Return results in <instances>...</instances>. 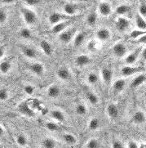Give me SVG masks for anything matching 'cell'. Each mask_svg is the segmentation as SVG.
I'll return each instance as SVG.
<instances>
[{
    "mask_svg": "<svg viewBox=\"0 0 146 148\" xmlns=\"http://www.w3.org/2000/svg\"><path fill=\"white\" fill-rule=\"evenodd\" d=\"M20 12L25 24L28 27L33 26L38 22V15L35 11L31 9L28 6H21L20 8Z\"/></svg>",
    "mask_w": 146,
    "mask_h": 148,
    "instance_id": "1",
    "label": "cell"
},
{
    "mask_svg": "<svg viewBox=\"0 0 146 148\" xmlns=\"http://www.w3.org/2000/svg\"><path fill=\"white\" fill-rule=\"evenodd\" d=\"M68 19H70V16L62 14V13L58 12H53L52 13H50L49 16H48L47 21L52 26H53V25L58 24V23H60L61 21H67Z\"/></svg>",
    "mask_w": 146,
    "mask_h": 148,
    "instance_id": "2",
    "label": "cell"
},
{
    "mask_svg": "<svg viewBox=\"0 0 146 148\" xmlns=\"http://www.w3.org/2000/svg\"><path fill=\"white\" fill-rule=\"evenodd\" d=\"M98 14L103 17H108L113 12V8L107 1H101L97 8Z\"/></svg>",
    "mask_w": 146,
    "mask_h": 148,
    "instance_id": "3",
    "label": "cell"
},
{
    "mask_svg": "<svg viewBox=\"0 0 146 148\" xmlns=\"http://www.w3.org/2000/svg\"><path fill=\"white\" fill-rule=\"evenodd\" d=\"M112 53L113 56L118 58H122L126 57L127 53V48L126 44L123 42L116 43L112 48Z\"/></svg>",
    "mask_w": 146,
    "mask_h": 148,
    "instance_id": "4",
    "label": "cell"
},
{
    "mask_svg": "<svg viewBox=\"0 0 146 148\" xmlns=\"http://www.w3.org/2000/svg\"><path fill=\"white\" fill-rule=\"evenodd\" d=\"M131 25L130 21L125 16H118L115 21V28L120 33H124Z\"/></svg>",
    "mask_w": 146,
    "mask_h": 148,
    "instance_id": "5",
    "label": "cell"
},
{
    "mask_svg": "<svg viewBox=\"0 0 146 148\" xmlns=\"http://www.w3.org/2000/svg\"><path fill=\"white\" fill-rule=\"evenodd\" d=\"M144 71V69H142L141 67H134L132 66L126 65L121 68V75L123 77H130L133 75H136L140 74Z\"/></svg>",
    "mask_w": 146,
    "mask_h": 148,
    "instance_id": "6",
    "label": "cell"
},
{
    "mask_svg": "<svg viewBox=\"0 0 146 148\" xmlns=\"http://www.w3.org/2000/svg\"><path fill=\"white\" fill-rule=\"evenodd\" d=\"M75 36V30L71 29H66L63 32L58 34V39L63 43H69Z\"/></svg>",
    "mask_w": 146,
    "mask_h": 148,
    "instance_id": "7",
    "label": "cell"
},
{
    "mask_svg": "<svg viewBox=\"0 0 146 148\" xmlns=\"http://www.w3.org/2000/svg\"><path fill=\"white\" fill-rule=\"evenodd\" d=\"M29 71L33 74V75L41 77L44 75L45 66L41 62H33V63L29 65Z\"/></svg>",
    "mask_w": 146,
    "mask_h": 148,
    "instance_id": "8",
    "label": "cell"
},
{
    "mask_svg": "<svg viewBox=\"0 0 146 148\" xmlns=\"http://www.w3.org/2000/svg\"><path fill=\"white\" fill-rule=\"evenodd\" d=\"M20 50L21 53L23 54L25 58L30 60H34L38 58V53L36 51V49H34L32 47L29 46H21L20 47Z\"/></svg>",
    "mask_w": 146,
    "mask_h": 148,
    "instance_id": "9",
    "label": "cell"
},
{
    "mask_svg": "<svg viewBox=\"0 0 146 148\" xmlns=\"http://www.w3.org/2000/svg\"><path fill=\"white\" fill-rule=\"evenodd\" d=\"M141 53V48H138L135 51H133V52L130 53L129 54H127V56H126L125 59H124L126 65L133 66L137 62V60L139 59V58H140Z\"/></svg>",
    "mask_w": 146,
    "mask_h": 148,
    "instance_id": "10",
    "label": "cell"
},
{
    "mask_svg": "<svg viewBox=\"0 0 146 148\" xmlns=\"http://www.w3.org/2000/svg\"><path fill=\"white\" fill-rule=\"evenodd\" d=\"M62 10H63V12L65 13V15L70 17V16H75L78 13V7L76 3H66L63 5Z\"/></svg>",
    "mask_w": 146,
    "mask_h": 148,
    "instance_id": "11",
    "label": "cell"
},
{
    "mask_svg": "<svg viewBox=\"0 0 146 148\" xmlns=\"http://www.w3.org/2000/svg\"><path fill=\"white\" fill-rule=\"evenodd\" d=\"M96 37L99 41L106 42L111 38V31L109 30L108 28H106V27L100 28L99 29H97V31L96 33Z\"/></svg>",
    "mask_w": 146,
    "mask_h": 148,
    "instance_id": "12",
    "label": "cell"
},
{
    "mask_svg": "<svg viewBox=\"0 0 146 148\" xmlns=\"http://www.w3.org/2000/svg\"><path fill=\"white\" fill-rule=\"evenodd\" d=\"M57 76L60 80L69 81V80H70L72 74H71L69 68H67L65 66H61L57 70Z\"/></svg>",
    "mask_w": 146,
    "mask_h": 148,
    "instance_id": "13",
    "label": "cell"
},
{
    "mask_svg": "<svg viewBox=\"0 0 146 148\" xmlns=\"http://www.w3.org/2000/svg\"><path fill=\"white\" fill-rule=\"evenodd\" d=\"M106 114L108 117L112 120H115L118 118L119 116V108L116 104L114 103H110L106 107Z\"/></svg>",
    "mask_w": 146,
    "mask_h": 148,
    "instance_id": "14",
    "label": "cell"
},
{
    "mask_svg": "<svg viewBox=\"0 0 146 148\" xmlns=\"http://www.w3.org/2000/svg\"><path fill=\"white\" fill-rule=\"evenodd\" d=\"M100 76L102 79V81L104 82L105 84H110L113 77V71L111 68L108 67H104L100 71Z\"/></svg>",
    "mask_w": 146,
    "mask_h": 148,
    "instance_id": "15",
    "label": "cell"
},
{
    "mask_svg": "<svg viewBox=\"0 0 146 148\" xmlns=\"http://www.w3.org/2000/svg\"><path fill=\"white\" fill-rule=\"evenodd\" d=\"M132 122L134 124L141 125L146 122V114L141 110H136L132 117Z\"/></svg>",
    "mask_w": 146,
    "mask_h": 148,
    "instance_id": "16",
    "label": "cell"
},
{
    "mask_svg": "<svg viewBox=\"0 0 146 148\" xmlns=\"http://www.w3.org/2000/svg\"><path fill=\"white\" fill-rule=\"evenodd\" d=\"M70 24V21H68V20L61 21V22H60V23L52 26L51 32L53 34H59L63 32L64 30H65L66 29H68Z\"/></svg>",
    "mask_w": 146,
    "mask_h": 148,
    "instance_id": "17",
    "label": "cell"
},
{
    "mask_svg": "<svg viewBox=\"0 0 146 148\" xmlns=\"http://www.w3.org/2000/svg\"><path fill=\"white\" fill-rule=\"evenodd\" d=\"M18 110L20 114L23 115L28 116V117H32L33 115V111L32 109L29 107L27 101H22L18 105Z\"/></svg>",
    "mask_w": 146,
    "mask_h": 148,
    "instance_id": "18",
    "label": "cell"
},
{
    "mask_svg": "<svg viewBox=\"0 0 146 148\" xmlns=\"http://www.w3.org/2000/svg\"><path fill=\"white\" fill-rule=\"evenodd\" d=\"M47 94L50 98L56 99L57 97H59L61 94V89L57 84H52L47 88Z\"/></svg>",
    "mask_w": 146,
    "mask_h": 148,
    "instance_id": "19",
    "label": "cell"
},
{
    "mask_svg": "<svg viewBox=\"0 0 146 148\" xmlns=\"http://www.w3.org/2000/svg\"><path fill=\"white\" fill-rule=\"evenodd\" d=\"M127 85V82L125 79H118L113 84V91L115 93H121L125 89Z\"/></svg>",
    "mask_w": 146,
    "mask_h": 148,
    "instance_id": "20",
    "label": "cell"
},
{
    "mask_svg": "<svg viewBox=\"0 0 146 148\" xmlns=\"http://www.w3.org/2000/svg\"><path fill=\"white\" fill-rule=\"evenodd\" d=\"M50 116L53 120L57 121V122H59V123H63L65 121V113L61 110H58V109H56V110H51L50 112Z\"/></svg>",
    "mask_w": 146,
    "mask_h": 148,
    "instance_id": "21",
    "label": "cell"
},
{
    "mask_svg": "<svg viewBox=\"0 0 146 148\" xmlns=\"http://www.w3.org/2000/svg\"><path fill=\"white\" fill-rule=\"evenodd\" d=\"M91 63V58L86 54H80L75 58V64L79 67H83Z\"/></svg>",
    "mask_w": 146,
    "mask_h": 148,
    "instance_id": "22",
    "label": "cell"
},
{
    "mask_svg": "<svg viewBox=\"0 0 146 148\" xmlns=\"http://www.w3.org/2000/svg\"><path fill=\"white\" fill-rule=\"evenodd\" d=\"M40 48L42 51V53H44L47 56H51L53 53V48H52V44L49 41H47L46 39H42L39 43Z\"/></svg>",
    "mask_w": 146,
    "mask_h": 148,
    "instance_id": "23",
    "label": "cell"
},
{
    "mask_svg": "<svg viewBox=\"0 0 146 148\" xmlns=\"http://www.w3.org/2000/svg\"><path fill=\"white\" fill-rule=\"evenodd\" d=\"M62 141L67 145L70 146H73L75 145L78 143V139L76 138L74 134H70V133H65L61 135Z\"/></svg>",
    "mask_w": 146,
    "mask_h": 148,
    "instance_id": "24",
    "label": "cell"
},
{
    "mask_svg": "<svg viewBox=\"0 0 146 148\" xmlns=\"http://www.w3.org/2000/svg\"><path fill=\"white\" fill-rule=\"evenodd\" d=\"M146 81V75L144 74H139L138 75L133 79L131 83V88H136L138 87L141 86L142 84Z\"/></svg>",
    "mask_w": 146,
    "mask_h": 148,
    "instance_id": "25",
    "label": "cell"
},
{
    "mask_svg": "<svg viewBox=\"0 0 146 148\" xmlns=\"http://www.w3.org/2000/svg\"><path fill=\"white\" fill-rule=\"evenodd\" d=\"M12 68V62L7 60H2L0 62V73L2 75H8Z\"/></svg>",
    "mask_w": 146,
    "mask_h": 148,
    "instance_id": "26",
    "label": "cell"
},
{
    "mask_svg": "<svg viewBox=\"0 0 146 148\" xmlns=\"http://www.w3.org/2000/svg\"><path fill=\"white\" fill-rule=\"evenodd\" d=\"M135 22L137 29L146 31V19L144 16L137 13L135 16Z\"/></svg>",
    "mask_w": 146,
    "mask_h": 148,
    "instance_id": "27",
    "label": "cell"
},
{
    "mask_svg": "<svg viewBox=\"0 0 146 148\" xmlns=\"http://www.w3.org/2000/svg\"><path fill=\"white\" fill-rule=\"evenodd\" d=\"M85 96H86V98H87V100L88 101V102H89L90 104L96 106L99 103V97L96 95L95 92H91V91H87L86 93H85Z\"/></svg>",
    "mask_w": 146,
    "mask_h": 148,
    "instance_id": "28",
    "label": "cell"
},
{
    "mask_svg": "<svg viewBox=\"0 0 146 148\" xmlns=\"http://www.w3.org/2000/svg\"><path fill=\"white\" fill-rule=\"evenodd\" d=\"M41 146L42 148H57V141L52 138L47 137V138H44L42 139Z\"/></svg>",
    "mask_w": 146,
    "mask_h": 148,
    "instance_id": "29",
    "label": "cell"
},
{
    "mask_svg": "<svg viewBox=\"0 0 146 148\" xmlns=\"http://www.w3.org/2000/svg\"><path fill=\"white\" fill-rule=\"evenodd\" d=\"M18 35L23 39H31L33 37V33L29 27H22L18 30Z\"/></svg>",
    "mask_w": 146,
    "mask_h": 148,
    "instance_id": "30",
    "label": "cell"
},
{
    "mask_svg": "<svg viewBox=\"0 0 146 148\" xmlns=\"http://www.w3.org/2000/svg\"><path fill=\"white\" fill-rule=\"evenodd\" d=\"M131 11V8L129 5L121 4L118 6L115 9V13L119 16H123L127 15L129 12Z\"/></svg>",
    "mask_w": 146,
    "mask_h": 148,
    "instance_id": "31",
    "label": "cell"
},
{
    "mask_svg": "<svg viewBox=\"0 0 146 148\" xmlns=\"http://www.w3.org/2000/svg\"><path fill=\"white\" fill-rule=\"evenodd\" d=\"M85 39H86V35L84 33H78L76 34L74 38L73 39V43H74V46L76 48H78L80 47L83 43H84Z\"/></svg>",
    "mask_w": 146,
    "mask_h": 148,
    "instance_id": "32",
    "label": "cell"
},
{
    "mask_svg": "<svg viewBox=\"0 0 146 148\" xmlns=\"http://www.w3.org/2000/svg\"><path fill=\"white\" fill-rule=\"evenodd\" d=\"M100 125H101V123H100V119H98L97 117H92L88 122V129L91 131H96L100 129Z\"/></svg>",
    "mask_w": 146,
    "mask_h": 148,
    "instance_id": "33",
    "label": "cell"
},
{
    "mask_svg": "<svg viewBox=\"0 0 146 148\" xmlns=\"http://www.w3.org/2000/svg\"><path fill=\"white\" fill-rule=\"evenodd\" d=\"M97 19H98V15H97V13L96 12H91L87 16V19H86L87 25L88 26H90V27L94 26L96 24V22H97Z\"/></svg>",
    "mask_w": 146,
    "mask_h": 148,
    "instance_id": "34",
    "label": "cell"
},
{
    "mask_svg": "<svg viewBox=\"0 0 146 148\" xmlns=\"http://www.w3.org/2000/svg\"><path fill=\"white\" fill-rule=\"evenodd\" d=\"M45 128L50 131V132H53V133H57L61 130V127L60 125L57 124V122L55 121H47L45 123Z\"/></svg>",
    "mask_w": 146,
    "mask_h": 148,
    "instance_id": "35",
    "label": "cell"
},
{
    "mask_svg": "<svg viewBox=\"0 0 146 148\" xmlns=\"http://www.w3.org/2000/svg\"><path fill=\"white\" fill-rule=\"evenodd\" d=\"M16 144L20 147H25L28 145V138L23 134H20L16 135Z\"/></svg>",
    "mask_w": 146,
    "mask_h": 148,
    "instance_id": "36",
    "label": "cell"
},
{
    "mask_svg": "<svg viewBox=\"0 0 146 148\" xmlns=\"http://www.w3.org/2000/svg\"><path fill=\"white\" fill-rule=\"evenodd\" d=\"M100 77L96 72H90L87 76V81L90 85H96L99 82Z\"/></svg>",
    "mask_w": 146,
    "mask_h": 148,
    "instance_id": "37",
    "label": "cell"
},
{
    "mask_svg": "<svg viewBox=\"0 0 146 148\" xmlns=\"http://www.w3.org/2000/svg\"><path fill=\"white\" fill-rule=\"evenodd\" d=\"M87 112H88L87 107L84 104L79 103L75 106V113L79 116H84L87 114Z\"/></svg>",
    "mask_w": 146,
    "mask_h": 148,
    "instance_id": "38",
    "label": "cell"
},
{
    "mask_svg": "<svg viewBox=\"0 0 146 148\" xmlns=\"http://www.w3.org/2000/svg\"><path fill=\"white\" fill-rule=\"evenodd\" d=\"M10 91L6 88H0V102H4L10 98Z\"/></svg>",
    "mask_w": 146,
    "mask_h": 148,
    "instance_id": "39",
    "label": "cell"
},
{
    "mask_svg": "<svg viewBox=\"0 0 146 148\" xmlns=\"http://www.w3.org/2000/svg\"><path fill=\"white\" fill-rule=\"evenodd\" d=\"M100 147V142L98 139L96 138H91L89 141L87 143L85 148H99Z\"/></svg>",
    "mask_w": 146,
    "mask_h": 148,
    "instance_id": "40",
    "label": "cell"
},
{
    "mask_svg": "<svg viewBox=\"0 0 146 148\" xmlns=\"http://www.w3.org/2000/svg\"><path fill=\"white\" fill-rule=\"evenodd\" d=\"M146 34V31L145 30H141V29H134V30H132L131 34H130V37L133 39H138V38H140L141 36L142 35H144V34Z\"/></svg>",
    "mask_w": 146,
    "mask_h": 148,
    "instance_id": "41",
    "label": "cell"
},
{
    "mask_svg": "<svg viewBox=\"0 0 146 148\" xmlns=\"http://www.w3.org/2000/svg\"><path fill=\"white\" fill-rule=\"evenodd\" d=\"M24 92L27 94V95L32 96L34 94L35 92V87L32 85V84H25L23 88Z\"/></svg>",
    "mask_w": 146,
    "mask_h": 148,
    "instance_id": "42",
    "label": "cell"
},
{
    "mask_svg": "<svg viewBox=\"0 0 146 148\" xmlns=\"http://www.w3.org/2000/svg\"><path fill=\"white\" fill-rule=\"evenodd\" d=\"M8 20V14L4 9L0 8V24H5Z\"/></svg>",
    "mask_w": 146,
    "mask_h": 148,
    "instance_id": "43",
    "label": "cell"
},
{
    "mask_svg": "<svg viewBox=\"0 0 146 148\" xmlns=\"http://www.w3.org/2000/svg\"><path fill=\"white\" fill-rule=\"evenodd\" d=\"M111 147H112V148H125L124 144L120 139H114V140H113Z\"/></svg>",
    "mask_w": 146,
    "mask_h": 148,
    "instance_id": "44",
    "label": "cell"
},
{
    "mask_svg": "<svg viewBox=\"0 0 146 148\" xmlns=\"http://www.w3.org/2000/svg\"><path fill=\"white\" fill-rule=\"evenodd\" d=\"M25 6H28V7H34V6H37L38 5L42 0H23Z\"/></svg>",
    "mask_w": 146,
    "mask_h": 148,
    "instance_id": "45",
    "label": "cell"
},
{
    "mask_svg": "<svg viewBox=\"0 0 146 148\" xmlns=\"http://www.w3.org/2000/svg\"><path fill=\"white\" fill-rule=\"evenodd\" d=\"M139 14L144 16L145 18L146 17V3H141V5L139 6Z\"/></svg>",
    "mask_w": 146,
    "mask_h": 148,
    "instance_id": "46",
    "label": "cell"
},
{
    "mask_svg": "<svg viewBox=\"0 0 146 148\" xmlns=\"http://www.w3.org/2000/svg\"><path fill=\"white\" fill-rule=\"evenodd\" d=\"M127 148H140V146L138 145L136 142H135V141H130L127 143Z\"/></svg>",
    "mask_w": 146,
    "mask_h": 148,
    "instance_id": "47",
    "label": "cell"
},
{
    "mask_svg": "<svg viewBox=\"0 0 146 148\" xmlns=\"http://www.w3.org/2000/svg\"><path fill=\"white\" fill-rule=\"evenodd\" d=\"M16 0H0V3L4 5L14 4Z\"/></svg>",
    "mask_w": 146,
    "mask_h": 148,
    "instance_id": "48",
    "label": "cell"
},
{
    "mask_svg": "<svg viewBox=\"0 0 146 148\" xmlns=\"http://www.w3.org/2000/svg\"><path fill=\"white\" fill-rule=\"evenodd\" d=\"M6 53V48L3 46H0V60H2Z\"/></svg>",
    "mask_w": 146,
    "mask_h": 148,
    "instance_id": "49",
    "label": "cell"
},
{
    "mask_svg": "<svg viewBox=\"0 0 146 148\" xmlns=\"http://www.w3.org/2000/svg\"><path fill=\"white\" fill-rule=\"evenodd\" d=\"M137 42L140 43H145L146 44V34H144V35H142L141 36L140 38L136 39Z\"/></svg>",
    "mask_w": 146,
    "mask_h": 148,
    "instance_id": "50",
    "label": "cell"
},
{
    "mask_svg": "<svg viewBox=\"0 0 146 148\" xmlns=\"http://www.w3.org/2000/svg\"><path fill=\"white\" fill-rule=\"evenodd\" d=\"M5 134H6V131H5L4 127L0 124V138H4Z\"/></svg>",
    "mask_w": 146,
    "mask_h": 148,
    "instance_id": "51",
    "label": "cell"
},
{
    "mask_svg": "<svg viewBox=\"0 0 146 148\" xmlns=\"http://www.w3.org/2000/svg\"><path fill=\"white\" fill-rule=\"evenodd\" d=\"M87 48H89V50H95L96 49V43L94 41H90L87 44Z\"/></svg>",
    "mask_w": 146,
    "mask_h": 148,
    "instance_id": "52",
    "label": "cell"
},
{
    "mask_svg": "<svg viewBox=\"0 0 146 148\" xmlns=\"http://www.w3.org/2000/svg\"><path fill=\"white\" fill-rule=\"evenodd\" d=\"M141 58L144 60V61H145L146 62V46L145 47V48H143V49H141Z\"/></svg>",
    "mask_w": 146,
    "mask_h": 148,
    "instance_id": "53",
    "label": "cell"
},
{
    "mask_svg": "<svg viewBox=\"0 0 146 148\" xmlns=\"http://www.w3.org/2000/svg\"><path fill=\"white\" fill-rule=\"evenodd\" d=\"M140 148H146V144L141 143V145H140Z\"/></svg>",
    "mask_w": 146,
    "mask_h": 148,
    "instance_id": "54",
    "label": "cell"
},
{
    "mask_svg": "<svg viewBox=\"0 0 146 148\" xmlns=\"http://www.w3.org/2000/svg\"><path fill=\"white\" fill-rule=\"evenodd\" d=\"M119 1H125V0H119Z\"/></svg>",
    "mask_w": 146,
    "mask_h": 148,
    "instance_id": "55",
    "label": "cell"
},
{
    "mask_svg": "<svg viewBox=\"0 0 146 148\" xmlns=\"http://www.w3.org/2000/svg\"><path fill=\"white\" fill-rule=\"evenodd\" d=\"M145 97H146V92H145Z\"/></svg>",
    "mask_w": 146,
    "mask_h": 148,
    "instance_id": "56",
    "label": "cell"
},
{
    "mask_svg": "<svg viewBox=\"0 0 146 148\" xmlns=\"http://www.w3.org/2000/svg\"><path fill=\"white\" fill-rule=\"evenodd\" d=\"M102 1H104V0H102Z\"/></svg>",
    "mask_w": 146,
    "mask_h": 148,
    "instance_id": "57",
    "label": "cell"
}]
</instances>
